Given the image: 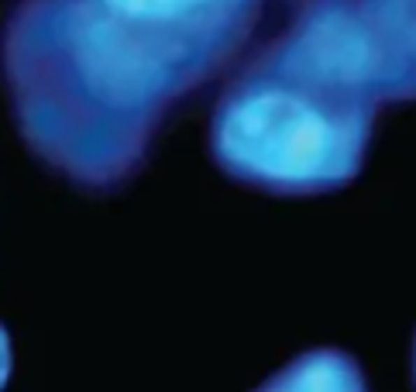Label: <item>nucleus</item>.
<instances>
[{"instance_id":"1","label":"nucleus","mask_w":416,"mask_h":392,"mask_svg":"<svg viewBox=\"0 0 416 392\" xmlns=\"http://www.w3.org/2000/svg\"><path fill=\"white\" fill-rule=\"evenodd\" d=\"M0 76L31 155L93 193L127 186L168 107L207 83L155 24L110 0H14Z\"/></svg>"},{"instance_id":"3","label":"nucleus","mask_w":416,"mask_h":392,"mask_svg":"<svg viewBox=\"0 0 416 392\" xmlns=\"http://www.w3.org/2000/svg\"><path fill=\"white\" fill-rule=\"evenodd\" d=\"M275 55L375 107L416 100V0H286Z\"/></svg>"},{"instance_id":"4","label":"nucleus","mask_w":416,"mask_h":392,"mask_svg":"<svg viewBox=\"0 0 416 392\" xmlns=\"http://www.w3.org/2000/svg\"><path fill=\"white\" fill-rule=\"evenodd\" d=\"M155 24L200 73L213 79L251 38L261 0H110Z\"/></svg>"},{"instance_id":"5","label":"nucleus","mask_w":416,"mask_h":392,"mask_svg":"<svg viewBox=\"0 0 416 392\" xmlns=\"http://www.w3.org/2000/svg\"><path fill=\"white\" fill-rule=\"evenodd\" d=\"M265 389H303V392H344V389H368L358 361L333 348H317V351L299 354L289 361L279 375L261 382Z\"/></svg>"},{"instance_id":"6","label":"nucleus","mask_w":416,"mask_h":392,"mask_svg":"<svg viewBox=\"0 0 416 392\" xmlns=\"http://www.w3.org/2000/svg\"><path fill=\"white\" fill-rule=\"evenodd\" d=\"M413 375H416V344H413Z\"/></svg>"},{"instance_id":"2","label":"nucleus","mask_w":416,"mask_h":392,"mask_svg":"<svg viewBox=\"0 0 416 392\" xmlns=\"http://www.w3.org/2000/svg\"><path fill=\"white\" fill-rule=\"evenodd\" d=\"M375 111L265 45L224 86L210 118V155L227 179L265 193H333L358 179Z\"/></svg>"}]
</instances>
